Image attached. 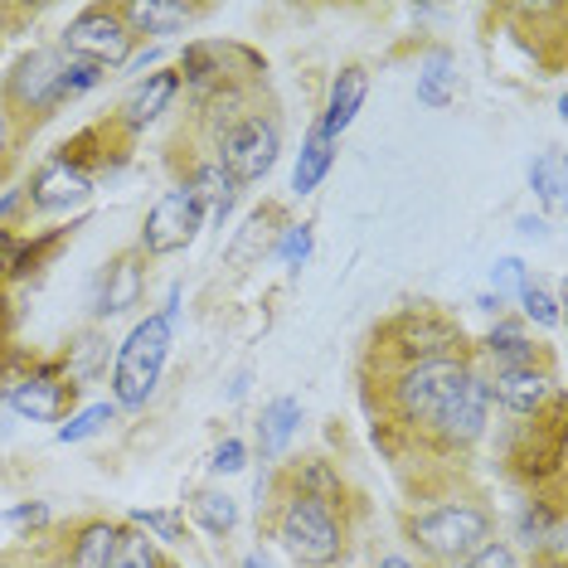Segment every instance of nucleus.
<instances>
[{"label":"nucleus","instance_id":"1","mask_svg":"<svg viewBox=\"0 0 568 568\" xmlns=\"http://www.w3.org/2000/svg\"><path fill=\"white\" fill-rule=\"evenodd\" d=\"M63 73H69V54L63 49H30L16 59V69L0 83V112L16 126H40L63 108Z\"/></svg>","mask_w":568,"mask_h":568},{"label":"nucleus","instance_id":"2","mask_svg":"<svg viewBox=\"0 0 568 568\" xmlns=\"http://www.w3.org/2000/svg\"><path fill=\"white\" fill-rule=\"evenodd\" d=\"M471 379V365L467 359H423V365H404L394 374L389 384V408L398 423H408V428H423L428 433V423L443 413V404L452 394L462 389V384Z\"/></svg>","mask_w":568,"mask_h":568},{"label":"nucleus","instance_id":"3","mask_svg":"<svg viewBox=\"0 0 568 568\" xmlns=\"http://www.w3.org/2000/svg\"><path fill=\"white\" fill-rule=\"evenodd\" d=\"M175 341V321L171 316H146L141 326H132V335L118 351V369H112V394H118L122 408H141L161 384L165 355H171Z\"/></svg>","mask_w":568,"mask_h":568},{"label":"nucleus","instance_id":"4","mask_svg":"<svg viewBox=\"0 0 568 568\" xmlns=\"http://www.w3.org/2000/svg\"><path fill=\"white\" fill-rule=\"evenodd\" d=\"M490 515L481 506H437V510H423L408 520V539L418 545V554L428 564H467L476 549L490 539Z\"/></svg>","mask_w":568,"mask_h":568},{"label":"nucleus","instance_id":"5","mask_svg":"<svg viewBox=\"0 0 568 568\" xmlns=\"http://www.w3.org/2000/svg\"><path fill=\"white\" fill-rule=\"evenodd\" d=\"M277 539L302 568H335L345 554V529L335 525V510L316 506L306 496H292L277 515Z\"/></svg>","mask_w":568,"mask_h":568},{"label":"nucleus","instance_id":"6","mask_svg":"<svg viewBox=\"0 0 568 568\" xmlns=\"http://www.w3.org/2000/svg\"><path fill=\"white\" fill-rule=\"evenodd\" d=\"M214 165L224 171L234 185H253L263 180L267 171L277 165V151H282V132L273 118H239L229 122L214 141Z\"/></svg>","mask_w":568,"mask_h":568},{"label":"nucleus","instance_id":"7","mask_svg":"<svg viewBox=\"0 0 568 568\" xmlns=\"http://www.w3.org/2000/svg\"><path fill=\"white\" fill-rule=\"evenodd\" d=\"M59 49L69 59L98 63V69L108 73V69H118V63L132 59L136 34H132V24L122 20L118 6H88L79 20H69V30H63V44Z\"/></svg>","mask_w":568,"mask_h":568},{"label":"nucleus","instance_id":"8","mask_svg":"<svg viewBox=\"0 0 568 568\" xmlns=\"http://www.w3.org/2000/svg\"><path fill=\"white\" fill-rule=\"evenodd\" d=\"M374 345L398 355V369H404V365H423V359H457L462 355V331L452 326V321H443L437 312H404Z\"/></svg>","mask_w":568,"mask_h":568},{"label":"nucleus","instance_id":"9","mask_svg":"<svg viewBox=\"0 0 568 568\" xmlns=\"http://www.w3.org/2000/svg\"><path fill=\"white\" fill-rule=\"evenodd\" d=\"M486 418H490V389H486V379L471 369V379L462 384L457 394L443 404V413L428 423V433L437 437V447H471L476 437L486 433Z\"/></svg>","mask_w":568,"mask_h":568},{"label":"nucleus","instance_id":"10","mask_svg":"<svg viewBox=\"0 0 568 568\" xmlns=\"http://www.w3.org/2000/svg\"><path fill=\"white\" fill-rule=\"evenodd\" d=\"M200 210H195V200L185 195V190H171V195H161L156 204H151V214H146V229H141V243L136 248L141 253H151V257H165V253H180V248H190L200 234Z\"/></svg>","mask_w":568,"mask_h":568},{"label":"nucleus","instance_id":"11","mask_svg":"<svg viewBox=\"0 0 568 568\" xmlns=\"http://www.w3.org/2000/svg\"><path fill=\"white\" fill-rule=\"evenodd\" d=\"M88 195H93V175L73 156H54L30 175V204L40 214H69L79 204H88Z\"/></svg>","mask_w":568,"mask_h":568},{"label":"nucleus","instance_id":"12","mask_svg":"<svg viewBox=\"0 0 568 568\" xmlns=\"http://www.w3.org/2000/svg\"><path fill=\"white\" fill-rule=\"evenodd\" d=\"M141 292H146V273H141V248H126L118 253L108 267H102L98 277V316H122L132 312L141 302Z\"/></svg>","mask_w":568,"mask_h":568},{"label":"nucleus","instance_id":"13","mask_svg":"<svg viewBox=\"0 0 568 568\" xmlns=\"http://www.w3.org/2000/svg\"><path fill=\"white\" fill-rule=\"evenodd\" d=\"M486 389H490V398H496L500 408H510V413H520V418H529V413H539V408L549 404L554 379H549L545 365H539V369H496L486 379Z\"/></svg>","mask_w":568,"mask_h":568},{"label":"nucleus","instance_id":"14","mask_svg":"<svg viewBox=\"0 0 568 568\" xmlns=\"http://www.w3.org/2000/svg\"><path fill=\"white\" fill-rule=\"evenodd\" d=\"M79 398V384H59V379H24L10 389V408L20 418H34V423H59L63 408H73Z\"/></svg>","mask_w":568,"mask_h":568},{"label":"nucleus","instance_id":"15","mask_svg":"<svg viewBox=\"0 0 568 568\" xmlns=\"http://www.w3.org/2000/svg\"><path fill=\"white\" fill-rule=\"evenodd\" d=\"M175 93H180V73H151V79L122 102L118 126H126L132 136H136V132H146V126L156 122L165 108H171V98H175Z\"/></svg>","mask_w":568,"mask_h":568},{"label":"nucleus","instance_id":"16","mask_svg":"<svg viewBox=\"0 0 568 568\" xmlns=\"http://www.w3.org/2000/svg\"><path fill=\"white\" fill-rule=\"evenodd\" d=\"M190 200H195V210H200V219H210V224H224L229 219V210H234V180H229L224 171H219L214 161H204V165H195V171H190V180L185 185Z\"/></svg>","mask_w":568,"mask_h":568},{"label":"nucleus","instance_id":"17","mask_svg":"<svg viewBox=\"0 0 568 568\" xmlns=\"http://www.w3.org/2000/svg\"><path fill=\"white\" fill-rule=\"evenodd\" d=\"M365 88H369V73L359 69V63H351V69L335 73L331 98H326V118H321V126H326V136H341L345 126L355 122L359 102H365Z\"/></svg>","mask_w":568,"mask_h":568},{"label":"nucleus","instance_id":"18","mask_svg":"<svg viewBox=\"0 0 568 568\" xmlns=\"http://www.w3.org/2000/svg\"><path fill=\"white\" fill-rule=\"evenodd\" d=\"M122 20L132 24V34H180L190 20L200 16L195 6H171V0H136V6H118Z\"/></svg>","mask_w":568,"mask_h":568},{"label":"nucleus","instance_id":"19","mask_svg":"<svg viewBox=\"0 0 568 568\" xmlns=\"http://www.w3.org/2000/svg\"><path fill=\"white\" fill-rule=\"evenodd\" d=\"M296 423H302V404H296V398H273V404L263 408V418H257V452H263L267 462L282 457Z\"/></svg>","mask_w":568,"mask_h":568},{"label":"nucleus","instance_id":"20","mask_svg":"<svg viewBox=\"0 0 568 568\" xmlns=\"http://www.w3.org/2000/svg\"><path fill=\"white\" fill-rule=\"evenodd\" d=\"M118 529L112 520H88L69 545V568H108L112 545H118Z\"/></svg>","mask_w":568,"mask_h":568},{"label":"nucleus","instance_id":"21","mask_svg":"<svg viewBox=\"0 0 568 568\" xmlns=\"http://www.w3.org/2000/svg\"><path fill=\"white\" fill-rule=\"evenodd\" d=\"M292 496H306V500H316V506L335 510L345 500V486H341V476H335L326 462L312 457V462H302V467H296V490H292Z\"/></svg>","mask_w":568,"mask_h":568},{"label":"nucleus","instance_id":"22","mask_svg":"<svg viewBox=\"0 0 568 568\" xmlns=\"http://www.w3.org/2000/svg\"><path fill=\"white\" fill-rule=\"evenodd\" d=\"M331 146H335V136H326V126H312V136H306V146H302V161H296V175H292V185L302 190V195H312V190L326 180L331 171Z\"/></svg>","mask_w":568,"mask_h":568},{"label":"nucleus","instance_id":"23","mask_svg":"<svg viewBox=\"0 0 568 568\" xmlns=\"http://www.w3.org/2000/svg\"><path fill=\"white\" fill-rule=\"evenodd\" d=\"M108 568H165V559H161L156 539L141 535L136 525H126V529H118V545H112Z\"/></svg>","mask_w":568,"mask_h":568},{"label":"nucleus","instance_id":"24","mask_svg":"<svg viewBox=\"0 0 568 568\" xmlns=\"http://www.w3.org/2000/svg\"><path fill=\"white\" fill-rule=\"evenodd\" d=\"M486 351H490V359H496V369H539V359H545L535 351V341H525L515 326H500L496 335H490Z\"/></svg>","mask_w":568,"mask_h":568},{"label":"nucleus","instance_id":"25","mask_svg":"<svg viewBox=\"0 0 568 568\" xmlns=\"http://www.w3.org/2000/svg\"><path fill=\"white\" fill-rule=\"evenodd\" d=\"M190 515H195L210 535H229V529L239 525V506L224 490H195V496H190Z\"/></svg>","mask_w":568,"mask_h":568},{"label":"nucleus","instance_id":"26","mask_svg":"<svg viewBox=\"0 0 568 568\" xmlns=\"http://www.w3.org/2000/svg\"><path fill=\"white\" fill-rule=\"evenodd\" d=\"M102 365H108V341L98 331H83L79 345H69V384H88Z\"/></svg>","mask_w":568,"mask_h":568},{"label":"nucleus","instance_id":"27","mask_svg":"<svg viewBox=\"0 0 568 568\" xmlns=\"http://www.w3.org/2000/svg\"><path fill=\"white\" fill-rule=\"evenodd\" d=\"M452 83H457V73H452V59L447 54H433L428 69H423V79H418V102H428V108H447V102H452Z\"/></svg>","mask_w":568,"mask_h":568},{"label":"nucleus","instance_id":"28","mask_svg":"<svg viewBox=\"0 0 568 568\" xmlns=\"http://www.w3.org/2000/svg\"><path fill=\"white\" fill-rule=\"evenodd\" d=\"M529 185H535L549 204H559L564 200V151H545V156L529 165Z\"/></svg>","mask_w":568,"mask_h":568},{"label":"nucleus","instance_id":"29","mask_svg":"<svg viewBox=\"0 0 568 568\" xmlns=\"http://www.w3.org/2000/svg\"><path fill=\"white\" fill-rule=\"evenodd\" d=\"M118 418V408L112 404H98V408H83L73 423H63L59 428V443H83V437H98V433H108V423Z\"/></svg>","mask_w":568,"mask_h":568},{"label":"nucleus","instance_id":"30","mask_svg":"<svg viewBox=\"0 0 568 568\" xmlns=\"http://www.w3.org/2000/svg\"><path fill=\"white\" fill-rule=\"evenodd\" d=\"M132 525L141 529V535L165 539V545H180V539H185V520H180V515H171V510H136Z\"/></svg>","mask_w":568,"mask_h":568},{"label":"nucleus","instance_id":"31","mask_svg":"<svg viewBox=\"0 0 568 568\" xmlns=\"http://www.w3.org/2000/svg\"><path fill=\"white\" fill-rule=\"evenodd\" d=\"M520 302H525V316L539 321V326H559V302L539 287V282H525L520 287Z\"/></svg>","mask_w":568,"mask_h":568},{"label":"nucleus","instance_id":"32","mask_svg":"<svg viewBox=\"0 0 568 568\" xmlns=\"http://www.w3.org/2000/svg\"><path fill=\"white\" fill-rule=\"evenodd\" d=\"M467 568H520V559H515L510 545H500V539H486V545L467 559Z\"/></svg>","mask_w":568,"mask_h":568},{"label":"nucleus","instance_id":"33","mask_svg":"<svg viewBox=\"0 0 568 568\" xmlns=\"http://www.w3.org/2000/svg\"><path fill=\"white\" fill-rule=\"evenodd\" d=\"M525 263H520V257H500V263L496 267H490V287H496V296L500 292H520L525 287Z\"/></svg>","mask_w":568,"mask_h":568},{"label":"nucleus","instance_id":"34","mask_svg":"<svg viewBox=\"0 0 568 568\" xmlns=\"http://www.w3.org/2000/svg\"><path fill=\"white\" fill-rule=\"evenodd\" d=\"M306 253H312V229H306V224H292L287 239H282V257H287V263L296 267Z\"/></svg>","mask_w":568,"mask_h":568},{"label":"nucleus","instance_id":"35","mask_svg":"<svg viewBox=\"0 0 568 568\" xmlns=\"http://www.w3.org/2000/svg\"><path fill=\"white\" fill-rule=\"evenodd\" d=\"M243 457H248V452H243V443H239V437H229V443L214 447V462H210V467H214V471H243Z\"/></svg>","mask_w":568,"mask_h":568},{"label":"nucleus","instance_id":"36","mask_svg":"<svg viewBox=\"0 0 568 568\" xmlns=\"http://www.w3.org/2000/svg\"><path fill=\"white\" fill-rule=\"evenodd\" d=\"M16 267H20V243H16V234H6V229H0V277L16 273Z\"/></svg>","mask_w":568,"mask_h":568},{"label":"nucleus","instance_id":"37","mask_svg":"<svg viewBox=\"0 0 568 568\" xmlns=\"http://www.w3.org/2000/svg\"><path fill=\"white\" fill-rule=\"evenodd\" d=\"M49 520V510L40 506V500H34V506H20V510H10L6 515V525H44Z\"/></svg>","mask_w":568,"mask_h":568},{"label":"nucleus","instance_id":"38","mask_svg":"<svg viewBox=\"0 0 568 568\" xmlns=\"http://www.w3.org/2000/svg\"><path fill=\"white\" fill-rule=\"evenodd\" d=\"M243 568H273V564H267L263 554H248V559H243Z\"/></svg>","mask_w":568,"mask_h":568},{"label":"nucleus","instance_id":"39","mask_svg":"<svg viewBox=\"0 0 568 568\" xmlns=\"http://www.w3.org/2000/svg\"><path fill=\"white\" fill-rule=\"evenodd\" d=\"M16 200H20L16 190H6V195H0V214H6V210H10V204H16Z\"/></svg>","mask_w":568,"mask_h":568},{"label":"nucleus","instance_id":"40","mask_svg":"<svg viewBox=\"0 0 568 568\" xmlns=\"http://www.w3.org/2000/svg\"><path fill=\"white\" fill-rule=\"evenodd\" d=\"M379 568H413V564H408V559H384Z\"/></svg>","mask_w":568,"mask_h":568},{"label":"nucleus","instance_id":"41","mask_svg":"<svg viewBox=\"0 0 568 568\" xmlns=\"http://www.w3.org/2000/svg\"><path fill=\"white\" fill-rule=\"evenodd\" d=\"M10 136V122H6V112H0V141H6Z\"/></svg>","mask_w":568,"mask_h":568},{"label":"nucleus","instance_id":"42","mask_svg":"<svg viewBox=\"0 0 568 568\" xmlns=\"http://www.w3.org/2000/svg\"><path fill=\"white\" fill-rule=\"evenodd\" d=\"M0 40H6V10H0Z\"/></svg>","mask_w":568,"mask_h":568},{"label":"nucleus","instance_id":"43","mask_svg":"<svg viewBox=\"0 0 568 568\" xmlns=\"http://www.w3.org/2000/svg\"><path fill=\"white\" fill-rule=\"evenodd\" d=\"M433 568H467V564H433Z\"/></svg>","mask_w":568,"mask_h":568}]
</instances>
